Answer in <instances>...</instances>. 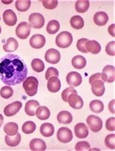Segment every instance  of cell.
Here are the masks:
<instances>
[{"instance_id":"2e32d148","label":"cell","mask_w":115,"mask_h":151,"mask_svg":"<svg viewBox=\"0 0 115 151\" xmlns=\"http://www.w3.org/2000/svg\"><path fill=\"white\" fill-rule=\"evenodd\" d=\"M48 90L52 93H56L61 89V81L58 77H52L48 80L47 84Z\"/></svg>"},{"instance_id":"ac0fdd59","label":"cell","mask_w":115,"mask_h":151,"mask_svg":"<svg viewBox=\"0 0 115 151\" xmlns=\"http://www.w3.org/2000/svg\"><path fill=\"white\" fill-rule=\"evenodd\" d=\"M85 48L87 52H91V54L97 55L101 50V46L95 40H88L85 44Z\"/></svg>"},{"instance_id":"8d00e7d4","label":"cell","mask_w":115,"mask_h":151,"mask_svg":"<svg viewBox=\"0 0 115 151\" xmlns=\"http://www.w3.org/2000/svg\"><path fill=\"white\" fill-rule=\"evenodd\" d=\"M115 134H109L104 139V144H105L106 147L107 148H109L111 150H114L115 149Z\"/></svg>"},{"instance_id":"f546056e","label":"cell","mask_w":115,"mask_h":151,"mask_svg":"<svg viewBox=\"0 0 115 151\" xmlns=\"http://www.w3.org/2000/svg\"><path fill=\"white\" fill-rule=\"evenodd\" d=\"M71 27L75 29H81L84 27V19L80 15H74L70 20Z\"/></svg>"},{"instance_id":"ee69618b","label":"cell","mask_w":115,"mask_h":151,"mask_svg":"<svg viewBox=\"0 0 115 151\" xmlns=\"http://www.w3.org/2000/svg\"><path fill=\"white\" fill-rule=\"evenodd\" d=\"M115 118L114 117H110L106 121V129L109 131H114L115 130Z\"/></svg>"},{"instance_id":"60d3db41","label":"cell","mask_w":115,"mask_h":151,"mask_svg":"<svg viewBox=\"0 0 115 151\" xmlns=\"http://www.w3.org/2000/svg\"><path fill=\"white\" fill-rule=\"evenodd\" d=\"M88 39L87 38H80L77 42V48L78 51L83 52V53H88L86 48H85V44L88 42Z\"/></svg>"},{"instance_id":"44dd1931","label":"cell","mask_w":115,"mask_h":151,"mask_svg":"<svg viewBox=\"0 0 115 151\" xmlns=\"http://www.w3.org/2000/svg\"><path fill=\"white\" fill-rule=\"evenodd\" d=\"M39 106V103L35 100H31L25 104V112L29 115V116H34L35 115V111L38 107Z\"/></svg>"},{"instance_id":"836d02e7","label":"cell","mask_w":115,"mask_h":151,"mask_svg":"<svg viewBox=\"0 0 115 151\" xmlns=\"http://www.w3.org/2000/svg\"><path fill=\"white\" fill-rule=\"evenodd\" d=\"M32 68L35 72H42L44 71L45 64L44 62L39 58H34L32 61Z\"/></svg>"},{"instance_id":"f6af8a7d","label":"cell","mask_w":115,"mask_h":151,"mask_svg":"<svg viewBox=\"0 0 115 151\" xmlns=\"http://www.w3.org/2000/svg\"><path fill=\"white\" fill-rule=\"evenodd\" d=\"M96 79H101V73H96L92 76H91L90 78H89V84H91L92 81L94 80H96Z\"/></svg>"},{"instance_id":"484cf974","label":"cell","mask_w":115,"mask_h":151,"mask_svg":"<svg viewBox=\"0 0 115 151\" xmlns=\"http://www.w3.org/2000/svg\"><path fill=\"white\" fill-rule=\"evenodd\" d=\"M4 132L6 133V135L9 136H14L17 134L19 131V125L16 123L9 122L6 124L4 126Z\"/></svg>"},{"instance_id":"7bdbcfd3","label":"cell","mask_w":115,"mask_h":151,"mask_svg":"<svg viewBox=\"0 0 115 151\" xmlns=\"http://www.w3.org/2000/svg\"><path fill=\"white\" fill-rule=\"evenodd\" d=\"M114 47H115V42H114V41L113 42H109V43L106 45V48H105L106 53L111 56H114L115 55Z\"/></svg>"},{"instance_id":"8fae6325","label":"cell","mask_w":115,"mask_h":151,"mask_svg":"<svg viewBox=\"0 0 115 151\" xmlns=\"http://www.w3.org/2000/svg\"><path fill=\"white\" fill-rule=\"evenodd\" d=\"M66 81L68 85L71 87L79 86L82 82V77L76 71H71L66 77Z\"/></svg>"},{"instance_id":"83f0119b","label":"cell","mask_w":115,"mask_h":151,"mask_svg":"<svg viewBox=\"0 0 115 151\" xmlns=\"http://www.w3.org/2000/svg\"><path fill=\"white\" fill-rule=\"evenodd\" d=\"M5 141H6V144L9 147H16L20 144L21 141V134H16L14 136H9L6 135L5 137Z\"/></svg>"},{"instance_id":"7402d4cb","label":"cell","mask_w":115,"mask_h":151,"mask_svg":"<svg viewBox=\"0 0 115 151\" xmlns=\"http://www.w3.org/2000/svg\"><path fill=\"white\" fill-rule=\"evenodd\" d=\"M58 121L63 124H69L72 122L73 117L71 114L68 111H63L58 113L57 116Z\"/></svg>"},{"instance_id":"277c9868","label":"cell","mask_w":115,"mask_h":151,"mask_svg":"<svg viewBox=\"0 0 115 151\" xmlns=\"http://www.w3.org/2000/svg\"><path fill=\"white\" fill-rule=\"evenodd\" d=\"M87 124H88L89 128L92 130V132L98 133L102 129L103 122L100 117L94 116V115H90L87 118Z\"/></svg>"},{"instance_id":"30bf717a","label":"cell","mask_w":115,"mask_h":151,"mask_svg":"<svg viewBox=\"0 0 115 151\" xmlns=\"http://www.w3.org/2000/svg\"><path fill=\"white\" fill-rule=\"evenodd\" d=\"M45 58L46 61L48 62V63L55 65V64H58L60 61L61 55H60V52L58 50L55 49V48H50L46 52Z\"/></svg>"},{"instance_id":"5bb4252c","label":"cell","mask_w":115,"mask_h":151,"mask_svg":"<svg viewBox=\"0 0 115 151\" xmlns=\"http://www.w3.org/2000/svg\"><path fill=\"white\" fill-rule=\"evenodd\" d=\"M29 43H30L31 47H32L33 48H36V49L42 48L45 45V38L41 34L34 35L30 38Z\"/></svg>"},{"instance_id":"681fc988","label":"cell","mask_w":115,"mask_h":151,"mask_svg":"<svg viewBox=\"0 0 115 151\" xmlns=\"http://www.w3.org/2000/svg\"><path fill=\"white\" fill-rule=\"evenodd\" d=\"M11 2H12V1H9V2H5V1H3L4 4H9V3H11Z\"/></svg>"},{"instance_id":"ab89813d","label":"cell","mask_w":115,"mask_h":151,"mask_svg":"<svg viewBox=\"0 0 115 151\" xmlns=\"http://www.w3.org/2000/svg\"><path fill=\"white\" fill-rule=\"evenodd\" d=\"M91 146L89 143L86 141H81L77 143L75 146V150L77 151H83V150H89Z\"/></svg>"},{"instance_id":"f907efd6","label":"cell","mask_w":115,"mask_h":151,"mask_svg":"<svg viewBox=\"0 0 115 151\" xmlns=\"http://www.w3.org/2000/svg\"><path fill=\"white\" fill-rule=\"evenodd\" d=\"M0 34H1V27H0Z\"/></svg>"},{"instance_id":"52a82bcc","label":"cell","mask_w":115,"mask_h":151,"mask_svg":"<svg viewBox=\"0 0 115 151\" xmlns=\"http://www.w3.org/2000/svg\"><path fill=\"white\" fill-rule=\"evenodd\" d=\"M115 68L113 65H107L101 73V79L104 82L113 83L115 79Z\"/></svg>"},{"instance_id":"d6a6232c","label":"cell","mask_w":115,"mask_h":151,"mask_svg":"<svg viewBox=\"0 0 115 151\" xmlns=\"http://www.w3.org/2000/svg\"><path fill=\"white\" fill-rule=\"evenodd\" d=\"M60 29V24L59 22L56 20H52L48 23L47 27H46V30L48 32V34L53 35L55 34L56 32H58Z\"/></svg>"},{"instance_id":"ba28073f","label":"cell","mask_w":115,"mask_h":151,"mask_svg":"<svg viewBox=\"0 0 115 151\" xmlns=\"http://www.w3.org/2000/svg\"><path fill=\"white\" fill-rule=\"evenodd\" d=\"M57 138L62 144H67L72 140V132L68 127H61L58 130Z\"/></svg>"},{"instance_id":"74e56055","label":"cell","mask_w":115,"mask_h":151,"mask_svg":"<svg viewBox=\"0 0 115 151\" xmlns=\"http://www.w3.org/2000/svg\"><path fill=\"white\" fill-rule=\"evenodd\" d=\"M71 94H77V91L73 87H70V88H66L65 90L63 91V92L61 93V98L65 102H68V96Z\"/></svg>"},{"instance_id":"e0dca14e","label":"cell","mask_w":115,"mask_h":151,"mask_svg":"<svg viewBox=\"0 0 115 151\" xmlns=\"http://www.w3.org/2000/svg\"><path fill=\"white\" fill-rule=\"evenodd\" d=\"M29 147L31 150L33 151H44L46 150V144L42 139L34 138L32 140H31Z\"/></svg>"},{"instance_id":"d590c367","label":"cell","mask_w":115,"mask_h":151,"mask_svg":"<svg viewBox=\"0 0 115 151\" xmlns=\"http://www.w3.org/2000/svg\"><path fill=\"white\" fill-rule=\"evenodd\" d=\"M0 95L4 99H9L13 95V90L9 86H4L0 90Z\"/></svg>"},{"instance_id":"c3c4849f","label":"cell","mask_w":115,"mask_h":151,"mask_svg":"<svg viewBox=\"0 0 115 151\" xmlns=\"http://www.w3.org/2000/svg\"><path fill=\"white\" fill-rule=\"evenodd\" d=\"M3 117H2V115L0 114V127H1V126L2 125V124H3Z\"/></svg>"},{"instance_id":"4fadbf2b","label":"cell","mask_w":115,"mask_h":151,"mask_svg":"<svg viewBox=\"0 0 115 151\" xmlns=\"http://www.w3.org/2000/svg\"><path fill=\"white\" fill-rule=\"evenodd\" d=\"M68 102L70 107L75 110L81 109L84 105V101H83L82 98L77 94H70L68 98Z\"/></svg>"},{"instance_id":"7dc6e473","label":"cell","mask_w":115,"mask_h":151,"mask_svg":"<svg viewBox=\"0 0 115 151\" xmlns=\"http://www.w3.org/2000/svg\"><path fill=\"white\" fill-rule=\"evenodd\" d=\"M108 109H109V111H111V113L114 114V100H112V101L109 103Z\"/></svg>"},{"instance_id":"b9f144b4","label":"cell","mask_w":115,"mask_h":151,"mask_svg":"<svg viewBox=\"0 0 115 151\" xmlns=\"http://www.w3.org/2000/svg\"><path fill=\"white\" fill-rule=\"evenodd\" d=\"M58 75H59V73H58V71L57 69L53 67H50L48 68L45 73V78L48 80L52 77H58Z\"/></svg>"},{"instance_id":"bcb514c9","label":"cell","mask_w":115,"mask_h":151,"mask_svg":"<svg viewBox=\"0 0 115 151\" xmlns=\"http://www.w3.org/2000/svg\"><path fill=\"white\" fill-rule=\"evenodd\" d=\"M114 29H115L114 24H112V25H111L109 27H108V32H109V34L111 35V36H113V37L115 36Z\"/></svg>"},{"instance_id":"1f68e13d","label":"cell","mask_w":115,"mask_h":151,"mask_svg":"<svg viewBox=\"0 0 115 151\" xmlns=\"http://www.w3.org/2000/svg\"><path fill=\"white\" fill-rule=\"evenodd\" d=\"M31 3L30 0H17L15 2V8L19 12H25L29 10Z\"/></svg>"},{"instance_id":"d4e9b609","label":"cell","mask_w":115,"mask_h":151,"mask_svg":"<svg viewBox=\"0 0 115 151\" xmlns=\"http://www.w3.org/2000/svg\"><path fill=\"white\" fill-rule=\"evenodd\" d=\"M72 66L76 69H82L86 66L87 61L84 56L76 55L71 60Z\"/></svg>"},{"instance_id":"603a6c76","label":"cell","mask_w":115,"mask_h":151,"mask_svg":"<svg viewBox=\"0 0 115 151\" xmlns=\"http://www.w3.org/2000/svg\"><path fill=\"white\" fill-rule=\"evenodd\" d=\"M40 132L41 134L45 137H52L54 134L55 127L50 123H45L41 126Z\"/></svg>"},{"instance_id":"9a60e30c","label":"cell","mask_w":115,"mask_h":151,"mask_svg":"<svg viewBox=\"0 0 115 151\" xmlns=\"http://www.w3.org/2000/svg\"><path fill=\"white\" fill-rule=\"evenodd\" d=\"M4 22L9 26H13L17 22V16L12 9H7L3 13Z\"/></svg>"},{"instance_id":"ffe728a7","label":"cell","mask_w":115,"mask_h":151,"mask_svg":"<svg viewBox=\"0 0 115 151\" xmlns=\"http://www.w3.org/2000/svg\"><path fill=\"white\" fill-rule=\"evenodd\" d=\"M94 22L98 26H104L108 22V15L104 12H96L94 16Z\"/></svg>"},{"instance_id":"f35d334b","label":"cell","mask_w":115,"mask_h":151,"mask_svg":"<svg viewBox=\"0 0 115 151\" xmlns=\"http://www.w3.org/2000/svg\"><path fill=\"white\" fill-rule=\"evenodd\" d=\"M57 0H43L42 4L45 9H55L58 6Z\"/></svg>"},{"instance_id":"8992f818","label":"cell","mask_w":115,"mask_h":151,"mask_svg":"<svg viewBox=\"0 0 115 151\" xmlns=\"http://www.w3.org/2000/svg\"><path fill=\"white\" fill-rule=\"evenodd\" d=\"M29 25L34 29H42L44 26L45 19L40 13H32L29 15Z\"/></svg>"},{"instance_id":"3957f363","label":"cell","mask_w":115,"mask_h":151,"mask_svg":"<svg viewBox=\"0 0 115 151\" xmlns=\"http://www.w3.org/2000/svg\"><path fill=\"white\" fill-rule=\"evenodd\" d=\"M72 42V35L68 32H62L56 37V45L61 48H68L71 45Z\"/></svg>"},{"instance_id":"5b68a950","label":"cell","mask_w":115,"mask_h":151,"mask_svg":"<svg viewBox=\"0 0 115 151\" xmlns=\"http://www.w3.org/2000/svg\"><path fill=\"white\" fill-rule=\"evenodd\" d=\"M31 32V26L26 22H22L15 29V34L20 39H26Z\"/></svg>"},{"instance_id":"d6986e66","label":"cell","mask_w":115,"mask_h":151,"mask_svg":"<svg viewBox=\"0 0 115 151\" xmlns=\"http://www.w3.org/2000/svg\"><path fill=\"white\" fill-rule=\"evenodd\" d=\"M75 134L78 138H86L88 136V129L83 123H79L75 127Z\"/></svg>"},{"instance_id":"f1b7e54d","label":"cell","mask_w":115,"mask_h":151,"mask_svg":"<svg viewBox=\"0 0 115 151\" xmlns=\"http://www.w3.org/2000/svg\"><path fill=\"white\" fill-rule=\"evenodd\" d=\"M90 6V2L88 0H78L75 3V9L79 13H84L88 11Z\"/></svg>"},{"instance_id":"4316f807","label":"cell","mask_w":115,"mask_h":151,"mask_svg":"<svg viewBox=\"0 0 115 151\" xmlns=\"http://www.w3.org/2000/svg\"><path fill=\"white\" fill-rule=\"evenodd\" d=\"M18 48H19V43L14 38H8L6 43L3 45L4 51L7 52H15Z\"/></svg>"},{"instance_id":"4dcf8cb0","label":"cell","mask_w":115,"mask_h":151,"mask_svg":"<svg viewBox=\"0 0 115 151\" xmlns=\"http://www.w3.org/2000/svg\"><path fill=\"white\" fill-rule=\"evenodd\" d=\"M90 109L92 112H94V113H101L102 111H104V104L103 102L99 101V100H94V101H92L90 103Z\"/></svg>"},{"instance_id":"7a4b0ae2","label":"cell","mask_w":115,"mask_h":151,"mask_svg":"<svg viewBox=\"0 0 115 151\" xmlns=\"http://www.w3.org/2000/svg\"><path fill=\"white\" fill-rule=\"evenodd\" d=\"M23 88L25 90V93L29 97H32L37 94L38 86V81L36 78L33 76L28 77L25 80L23 81Z\"/></svg>"},{"instance_id":"9c48e42d","label":"cell","mask_w":115,"mask_h":151,"mask_svg":"<svg viewBox=\"0 0 115 151\" xmlns=\"http://www.w3.org/2000/svg\"><path fill=\"white\" fill-rule=\"evenodd\" d=\"M91 85L92 93L97 97H101L105 92L104 83L101 79H96L94 80L91 84Z\"/></svg>"},{"instance_id":"7c38bea8","label":"cell","mask_w":115,"mask_h":151,"mask_svg":"<svg viewBox=\"0 0 115 151\" xmlns=\"http://www.w3.org/2000/svg\"><path fill=\"white\" fill-rule=\"evenodd\" d=\"M22 107V104L20 101H15L10 104L4 108V114L6 117H12L20 111Z\"/></svg>"},{"instance_id":"6da1fadb","label":"cell","mask_w":115,"mask_h":151,"mask_svg":"<svg viewBox=\"0 0 115 151\" xmlns=\"http://www.w3.org/2000/svg\"><path fill=\"white\" fill-rule=\"evenodd\" d=\"M27 75L28 67L19 55L9 54L0 59V79L8 86L21 84Z\"/></svg>"},{"instance_id":"cb8c5ba5","label":"cell","mask_w":115,"mask_h":151,"mask_svg":"<svg viewBox=\"0 0 115 151\" xmlns=\"http://www.w3.org/2000/svg\"><path fill=\"white\" fill-rule=\"evenodd\" d=\"M50 114H51V113H50L49 109L45 106H38V108L36 109V111H35V115L37 116V117L42 121L49 118Z\"/></svg>"},{"instance_id":"e575fe53","label":"cell","mask_w":115,"mask_h":151,"mask_svg":"<svg viewBox=\"0 0 115 151\" xmlns=\"http://www.w3.org/2000/svg\"><path fill=\"white\" fill-rule=\"evenodd\" d=\"M22 132L24 134H30L34 132L36 129V125L32 121H26L22 125Z\"/></svg>"}]
</instances>
